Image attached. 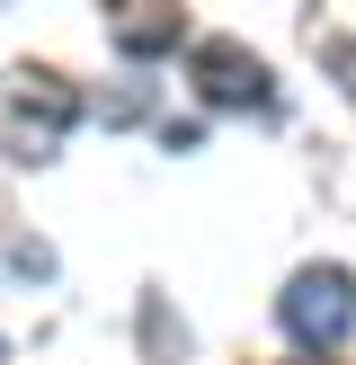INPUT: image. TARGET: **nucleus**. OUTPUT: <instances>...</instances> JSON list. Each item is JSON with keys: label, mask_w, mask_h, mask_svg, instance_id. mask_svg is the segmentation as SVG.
I'll return each mask as SVG.
<instances>
[{"label": "nucleus", "mask_w": 356, "mask_h": 365, "mask_svg": "<svg viewBox=\"0 0 356 365\" xmlns=\"http://www.w3.org/2000/svg\"><path fill=\"white\" fill-rule=\"evenodd\" d=\"M107 36H116L125 63H152V53L187 45V9H169V0H125V9H107Z\"/></svg>", "instance_id": "20e7f679"}, {"label": "nucleus", "mask_w": 356, "mask_h": 365, "mask_svg": "<svg viewBox=\"0 0 356 365\" xmlns=\"http://www.w3.org/2000/svg\"><path fill=\"white\" fill-rule=\"evenodd\" d=\"M98 116H107V125H134V116H142V89H116V98H98Z\"/></svg>", "instance_id": "423d86ee"}, {"label": "nucleus", "mask_w": 356, "mask_h": 365, "mask_svg": "<svg viewBox=\"0 0 356 365\" xmlns=\"http://www.w3.org/2000/svg\"><path fill=\"white\" fill-rule=\"evenodd\" d=\"M0 365H9V339H0Z\"/></svg>", "instance_id": "0eeeda50"}, {"label": "nucleus", "mask_w": 356, "mask_h": 365, "mask_svg": "<svg viewBox=\"0 0 356 365\" xmlns=\"http://www.w3.org/2000/svg\"><path fill=\"white\" fill-rule=\"evenodd\" d=\"M320 63H330V71H347V98H356V36H320Z\"/></svg>", "instance_id": "39448f33"}, {"label": "nucleus", "mask_w": 356, "mask_h": 365, "mask_svg": "<svg viewBox=\"0 0 356 365\" xmlns=\"http://www.w3.org/2000/svg\"><path fill=\"white\" fill-rule=\"evenodd\" d=\"M80 125V89L63 81V71H45V63H27L9 81V107H0V152L18 160V170H36V160H53L63 152V134Z\"/></svg>", "instance_id": "f257e3e1"}, {"label": "nucleus", "mask_w": 356, "mask_h": 365, "mask_svg": "<svg viewBox=\"0 0 356 365\" xmlns=\"http://www.w3.org/2000/svg\"><path fill=\"white\" fill-rule=\"evenodd\" d=\"M276 321H285V339H294V348H338V339L356 330V277L347 267H294V277H285V294H276Z\"/></svg>", "instance_id": "f03ea898"}, {"label": "nucleus", "mask_w": 356, "mask_h": 365, "mask_svg": "<svg viewBox=\"0 0 356 365\" xmlns=\"http://www.w3.org/2000/svg\"><path fill=\"white\" fill-rule=\"evenodd\" d=\"M187 71H196V98L205 107H231V116H267V107H276V81H267V63L241 36H196Z\"/></svg>", "instance_id": "7ed1b4c3"}]
</instances>
